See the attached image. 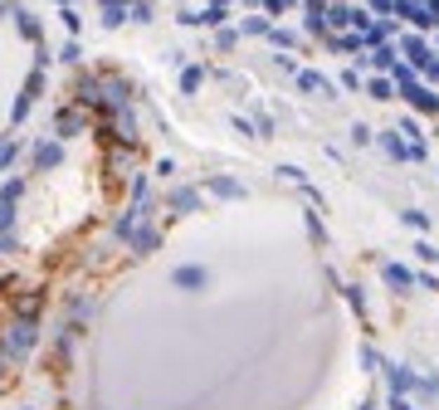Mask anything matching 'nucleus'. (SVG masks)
I'll use <instances>...</instances> for the list:
<instances>
[{"mask_svg": "<svg viewBox=\"0 0 439 410\" xmlns=\"http://www.w3.org/2000/svg\"><path fill=\"white\" fill-rule=\"evenodd\" d=\"M176 284H205V274H201V269H181Z\"/></svg>", "mask_w": 439, "mask_h": 410, "instance_id": "f257e3e1", "label": "nucleus"}]
</instances>
